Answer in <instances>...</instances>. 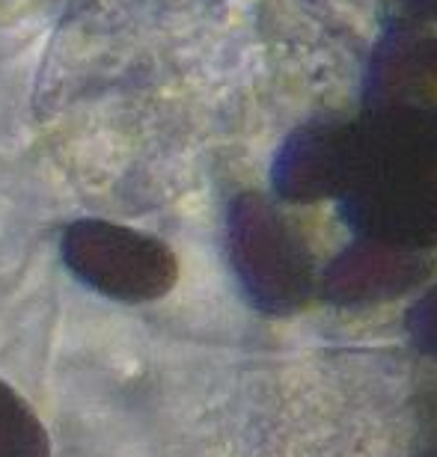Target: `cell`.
Instances as JSON below:
<instances>
[{"instance_id": "obj_4", "label": "cell", "mask_w": 437, "mask_h": 457, "mask_svg": "<svg viewBox=\"0 0 437 457\" xmlns=\"http://www.w3.org/2000/svg\"><path fill=\"white\" fill-rule=\"evenodd\" d=\"M354 122H309L277 152L274 190L289 203H313V199L342 194L351 172Z\"/></svg>"}, {"instance_id": "obj_9", "label": "cell", "mask_w": 437, "mask_h": 457, "mask_svg": "<svg viewBox=\"0 0 437 457\" xmlns=\"http://www.w3.org/2000/svg\"><path fill=\"white\" fill-rule=\"evenodd\" d=\"M405 4L411 6L416 15H425V18H437V0H405Z\"/></svg>"}, {"instance_id": "obj_8", "label": "cell", "mask_w": 437, "mask_h": 457, "mask_svg": "<svg viewBox=\"0 0 437 457\" xmlns=\"http://www.w3.org/2000/svg\"><path fill=\"white\" fill-rule=\"evenodd\" d=\"M408 330L420 351L437 353V288L429 291L408 315Z\"/></svg>"}, {"instance_id": "obj_2", "label": "cell", "mask_w": 437, "mask_h": 457, "mask_svg": "<svg viewBox=\"0 0 437 457\" xmlns=\"http://www.w3.org/2000/svg\"><path fill=\"white\" fill-rule=\"evenodd\" d=\"M226 253L244 297L259 312L291 315L313 297V255L262 194H241L226 208Z\"/></svg>"}, {"instance_id": "obj_7", "label": "cell", "mask_w": 437, "mask_h": 457, "mask_svg": "<svg viewBox=\"0 0 437 457\" xmlns=\"http://www.w3.org/2000/svg\"><path fill=\"white\" fill-rule=\"evenodd\" d=\"M0 457H51L42 419L6 380H0Z\"/></svg>"}, {"instance_id": "obj_3", "label": "cell", "mask_w": 437, "mask_h": 457, "mask_svg": "<svg viewBox=\"0 0 437 457\" xmlns=\"http://www.w3.org/2000/svg\"><path fill=\"white\" fill-rule=\"evenodd\" d=\"M60 255L80 286L116 303H155L179 279L176 253L155 235L84 217L63 228Z\"/></svg>"}, {"instance_id": "obj_5", "label": "cell", "mask_w": 437, "mask_h": 457, "mask_svg": "<svg viewBox=\"0 0 437 457\" xmlns=\"http://www.w3.org/2000/svg\"><path fill=\"white\" fill-rule=\"evenodd\" d=\"M432 270L429 255L414 246H399L384 241H363L345 250L322 277V295L331 303L360 306L384 303L405 295Z\"/></svg>"}, {"instance_id": "obj_1", "label": "cell", "mask_w": 437, "mask_h": 457, "mask_svg": "<svg viewBox=\"0 0 437 457\" xmlns=\"http://www.w3.org/2000/svg\"><path fill=\"white\" fill-rule=\"evenodd\" d=\"M342 214L369 241H437V111L387 107L354 122Z\"/></svg>"}, {"instance_id": "obj_6", "label": "cell", "mask_w": 437, "mask_h": 457, "mask_svg": "<svg viewBox=\"0 0 437 457\" xmlns=\"http://www.w3.org/2000/svg\"><path fill=\"white\" fill-rule=\"evenodd\" d=\"M437 69V48L411 27H393L372 57L369 111L423 107L420 96Z\"/></svg>"}]
</instances>
